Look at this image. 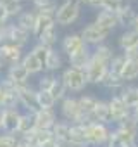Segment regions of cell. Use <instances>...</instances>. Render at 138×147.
I'll return each mask as SVG.
<instances>
[{
    "label": "cell",
    "instance_id": "cell-49",
    "mask_svg": "<svg viewBox=\"0 0 138 147\" xmlns=\"http://www.w3.org/2000/svg\"><path fill=\"white\" fill-rule=\"evenodd\" d=\"M131 30L138 33V16H136V19H135V23H133V26H131Z\"/></svg>",
    "mask_w": 138,
    "mask_h": 147
},
{
    "label": "cell",
    "instance_id": "cell-12",
    "mask_svg": "<svg viewBox=\"0 0 138 147\" xmlns=\"http://www.w3.org/2000/svg\"><path fill=\"white\" fill-rule=\"evenodd\" d=\"M29 76H31V75H29V71L23 66V62L7 67V73H5V80H9L14 87L29 83Z\"/></svg>",
    "mask_w": 138,
    "mask_h": 147
},
{
    "label": "cell",
    "instance_id": "cell-39",
    "mask_svg": "<svg viewBox=\"0 0 138 147\" xmlns=\"http://www.w3.org/2000/svg\"><path fill=\"white\" fill-rule=\"evenodd\" d=\"M124 66H126V55L123 54V52H117L116 55H114V59L111 61V66H109V71L111 73H114V75H123V69H124Z\"/></svg>",
    "mask_w": 138,
    "mask_h": 147
},
{
    "label": "cell",
    "instance_id": "cell-43",
    "mask_svg": "<svg viewBox=\"0 0 138 147\" xmlns=\"http://www.w3.org/2000/svg\"><path fill=\"white\" fill-rule=\"evenodd\" d=\"M9 19H11V16H9V12H7L5 5L0 4V24H9Z\"/></svg>",
    "mask_w": 138,
    "mask_h": 147
},
{
    "label": "cell",
    "instance_id": "cell-17",
    "mask_svg": "<svg viewBox=\"0 0 138 147\" xmlns=\"http://www.w3.org/2000/svg\"><path fill=\"white\" fill-rule=\"evenodd\" d=\"M21 109L19 107H12V109H4V133H17V125L21 119Z\"/></svg>",
    "mask_w": 138,
    "mask_h": 147
},
{
    "label": "cell",
    "instance_id": "cell-30",
    "mask_svg": "<svg viewBox=\"0 0 138 147\" xmlns=\"http://www.w3.org/2000/svg\"><path fill=\"white\" fill-rule=\"evenodd\" d=\"M59 69H62V52L57 49H52L48 54V59L45 62V71L47 73H57Z\"/></svg>",
    "mask_w": 138,
    "mask_h": 147
},
{
    "label": "cell",
    "instance_id": "cell-41",
    "mask_svg": "<svg viewBox=\"0 0 138 147\" xmlns=\"http://www.w3.org/2000/svg\"><path fill=\"white\" fill-rule=\"evenodd\" d=\"M55 78H57V76L54 75V73H45V75H42V76L38 78L36 88H38V90H43V92H50V88H52Z\"/></svg>",
    "mask_w": 138,
    "mask_h": 147
},
{
    "label": "cell",
    "instance_id": "cell-50",
    "mask_svg": "<svg viewBox=\"0 0 138 147\" xmlns=\"http://www.w3.org/2000/svg\"><path fill=\"white\" fill-rule=\"evenodd\" d=\"M17 147H31V145H29L28 142H24L23 138H19V145H17Z\"/></svg>",
    "mask_w": 138,
    "mask_h": 147
},
{
    "label": "cell",
    "instance_id": "cell-48",
    "mask_svg": "<svg viewBox=\"0 0 138 147\" xmlns=\"http://www.w3.org/2000/svg\"><path fill=\"white\" fill-rule=\"evenodd\" d=\"M4 130V109H0V131Z\"/></svg>",
    "mask_w": 138,
    "mask_h": 147
},
{
    "label": "cell",
    "instance_id": "cell-37",
    "mask_svg": "<svg viewBox=\"0 0 138 147\" xmlns=\"http://www.w3.org/2000/svg\"><path fill=\"white\" fill-rule=\"evenodd\" d=\"M121 76H123V80H124L126 83L138 80V62L126 61V66H124V69H123V75H121Z\"/></svg>",
    "mask_w": 138,
    "mask_h": 147
},
{
    "label": "cell",
    "instance_id": "cell-3",
    "mask_svg": "<svg viewBox=\"0 0 138 147\" xmlns=\"http://www.w3.org/2000/svg\"><path fill=\"white\" fill-rule=\"evenodd\" d=\"M112 128L105 123H86V142L92 147H102L109 144Z\"/></svg>",
    "mask_w": 138,
    "mask_h": 147
},
{
    "label": "cell",
    "instance_id": "cell-33",
    "mask_svg": "<svg viewBox=\"0 0 138 147\" xmlns=\"http://www.w3.org/2000/svg\"><path fill=\"white\" fill-rule=\"evenodd\" d=\"M119 23H121V26L123 28H126V30H131V26H133V23H135V19H136V16H138V12H135L133 11V7L128 4L119 14Z\"/></svg>",
    "mask_w": 138,
    "mask_h": 147
},
{
    "label": "cell",
    "instance_id": "cell-51",
    "mask_svg": "<svg viewBox=\"0 0 138 147\" xmlns=\"http://www.w3.org/2000/svg\"><path fill=\"white\" fill-rule=\"evenodd\" d=\"M12 2H23V0H0V4H12Z\"/></svg>",
    "mask_w": 138,
    "mask_h": 147
},
{
    "label": "cell",
    "instance_id": "cell-58",
    "mask_svg": "<svg viewBox=\"0 0 138 147\" xmlns=\"http://www.w3.org/2000/svg\"><path fill=\"white\" fill-rule=\"evenodd\" d=\"M0 73H2V71H0Z\"/></svg>",
    "mask_w": 138,
    "mask_h": 147
},
{
    "label": "cell",
    "instance_id": "cell-6",
    "mask_svg": "<svg viewBox=\"0 0 138 147\" xmlns=\"http://www.w3.org/2000/svg\"><path fill=\"white\" fill-rule=\"evenodd\" d=\"M107 102H109V107H111V119H112L114 126L123 123L124 119L131 118V107L124 102L121 94H114Z\"/></svg>",
    "mask_w": 138,
    "mask_h": 147
},
{
    "label": "cell",
    "instance_id": "cell-40",
    "mask_svg": "<svg viewBox=\"0 0 138 147\" xmlns=\"http://www.w3.org/2000/svg\"><path fill=\"white\" fill-rule=\"evenodd\" d=\"M38 104H40V109H54L57 102H55V99L52 97L50 92L38 90Z\"/></svg>",
    "mask_w": 138,
    "mask_h": 147
},
{
    "label": "cell",
    "instance_id": "cell-46",
    "mask_svg": "<svg viewBox=\"0 0 138 147\" xmlns=\"http://www.w3.org/2000/svg\"><path fill=\"white\" fill-rule=\"evenodd\" d=\"M4 97H5V87H4V82L0 80V106L4 102Z\"/></svg>",
    "mask_w": 138,
    "mask_h": 147
},
{
    "label": "cell",
    "instance_id": "cell-55",
    "mask_svg": "<svg viewBox=\"0 0 138 147\" xmlns=\"http://www.w3.org/2000/svg\"><path fill=\"white\" fill-rule=\"evenodd\" d=\"M131 147H138V144H135V145H131Z\"/></svg>",
    "mask_w": 138,
    "mask_h": 147
},
{
    "label": "cell",
    "instance_id": "cell-10",
    "mask_svg": "<svg viewBox=\"0 0 138 147\" xmlns=\"http://www.w3.org/2000/svg\"><path fill=\"white\" fill-rule=\"evenodd\" d=\"M0 52H2L4 64H5L7 67L23 62V57H24L23 47H19V45H16V43H11V42H5L4 45H0Z\"/></svg>",
    "mask_w": 138,
    "mask_h": 147
},
{
    "label": "cell",
    "instance_id": "cell-57",
    "mask_svg": "<svg viewBox=\"0 0 138 147\" xmlns=\"http://www.w3.org/2000/svg\"><path fill=\"white\" fill-rule=\"evenodd\" d=\"M86 147H92V145H86Z\"/></svg>",
    "mask_w": 138,
    "mask_h": 147
},
{
    "label": "cell",
    "instance_id": "cell-29",
    "mask_svg": "<svg viewBox=\"0 0 138 147\" xmlns=\"http://www.w3.org/2000/svg\"><path fill=\"white\" fill-rule=\"evenodd\" d=\"M114 55H116L114 49L111 45H107V43H102L98 47H93V52H92V57L93 59H98L102 62H107L109 66H111V61L114 59Z\"/></svg>",
    "mask_w": 138,
    "mask_h": 147
},
{
    "label": "cell",
    "instance_id": "cell-27",
    "mask_svg": "<svg viewBox=\"0 0 138 147\" xmlns=\"http://www.w3.org/2000/svg\"><path fill=\"white\" fill-rule=\"evenodd\" d=\"M52 135L57 142H69V137H71V123L69 121H64V119H59L55 123V126L52 128Z\"/></svg>",
    "mask_w": 138,
    "mask_h": 147
},
{
    "label": "cell",
    "instance_id": "cell-56",
    "mask_svg": "<svg viewBox=\"0 0 138 147\" xmlns=\"http://www.w3.org/2000/svg\"><path fill=\"white\" fill-rule=\"evenodd\" d=\"M102 147H109V145H102Z\"/></svg>",
    "mask_w": 138,
    "mask_h": 147
},
{
    "label": "cell",
    "instance_id": "cell-24",
    "mask_svg": "<svg viewBox=\"0 0 138 147\" xmlns=\"http://www.w3.org/2000/svg\"><path fill=\"white\" fill-rule=\"evenodd\" d=\"M36 130V121H35V114L31 113H23L21 114V119H19V125H17V137L23 138L26 135H29L31 131Z\"/></svg>",
    "mask_w": 138,
    "mask_h": 147
},
{
    "label": "cell",
    "instance_id": "cell-47",
    "mask_svg": "<svg viewBox=\"0 0 138 147\" xmlns=\"http://www.w3.org/2000/svg\"><path fill=\"white\" fill-rule=\"evenodd\" d=\"M131 118H133V119H135V121L138 123V106L131 109Z\"/></svg>",
    "mask_w": 138,
    "mask_h": 147
},
{
    "label": "cell",
    "instance_id": "cell-31",
    "mask_svg": "<svg viewBox=\"0 0 138 147\" xmlns=\"http://www.w3.org/2000/svg\"><path fill=\"white\" fill-rule=\"evenodd\" d=\"M23 66L29 71L31 76H33V75H40L42 71H45L43 64H42L31 52H26V54H24V57H23Z\"/></svg>",
    "mask_w": 138,
    "mask_h": 147
},
{
    "label": "cell",
    "instance_id": "cell-15",
    "mask_svg": "<svg viewBox=\"0 0 138 147\" xmlns=\"http://www.w3.org/2000/svg\"><path fill=\"white\" fill-rule=\"evenodd\" d=\"M95 23H97L98 26H102L104 30L111 31V33L121 26L119 16H117L116 12H111V11H98L97 16H95Z\"/></svg>",
    "mask_w": 138,
    "mask_h": 147
},
{
    "label": "cell",
    "instance_id": "cell-44",
    "mask_svg": "<svg viewBox=\"0 0 138 147\" xmlns=\"http://www.w3.org/2000/svg\"><path fill=\"white\" fill-rule=\"evenodd\" d=\"M126 55V61H133V62H138V49H133V50H128V52H123Z\"/></svg>",
    "mask_w": 138,
    "mask_h": 147
},
{
    "label": "cell",
    "instance_id": "cell-14",
    "mask_svg": "<svg viewBox=\"0 0 138 147\" xmlns=\"http://www.w3.org/2000/svg\"><path fill=\"white\" fill-rule=\"evenodd\" d=\"M92 52H93V49L88 47V45H85L81 50H78V52L73 54L71 57H67L69 66L74 67V69H81V71H85L86 66H88L90 61H92Z\"/></svg>",
    "mask_w": 138,
    "mask_h": 147
},
{
    "label": "cell",
    "instance_id": "cell-53",
    "mask_svg": "<svg viewBox=\"0 0 138 147\" xmlns=\"http://www.w3.org/2000/svg\"><path fill=\"white\" fill-rule=\"evenodd\" d=\"M4 66H5V64H4V57H2V52H0V71H2Z\"/></svg>",
    "mask_w": 138,
    "mask_h": 147
},
{
    "label": "cell",
    "instance_id": "cell-25",
    "mask_svg": "<svg viewBox=\"0 0 138 147\" xmlns=\"http://www.w3.org/2000/svg\"><path fill=\"white\" fill-rule=\"evenodd\" d=\"M69 142H73L80 147H86V123H74L71 125V137H69Z\"/></svg>",
    "mask_w": 138,
    "mask_h": 147
},
{
    "label": "cell",
    "instance_id": "cell-54",
    "mask_svg": "<svg viewBox=\"0 0 138 147\" xmlns=\"http://www.w3.org/2000/svg\"><path fill=\"white\" fill-rule=\"evenodd\" d=\"M28 2H31V4H35V2H38V0H28Z\"/></svg>",
    "mask_w": 138,
    "mask_h": 147
},
{
    "label": "cell",
    "instance_id": "cell-13",
    "mask_svg": "<svg viewBox=\"0 0 138 147\" xmlns=\"http://www.w3.org/2000/svg\"><path fill=\"white\" fill-rule=\"evenodd\" d=\"M85 123H105V125H112L111 119V107L107 100H98V106L95 107V111L85 119Z\"/></svg>",
    "mask_w": 138,
    "mask_h": 147
},
{
    "label": "cell",
    "instance_id": "cell-4",
    "mask_svg": "<svg viewBox=\"0 0 138 147\" xmlns=\"http://www.w3.org/2000/svg\"><path fill=\"white\" fill-rule=\"evenodd\" d=\"M67 92H73V94H78V92H83L88 85V80H86V75H85V71L81 69H74V67H66L62 71V75H60Z\"/></svg>",
    "mask_w": 138,
    "mask_h": 147
},
{
    "label": "cell",
    "instance_id": "cell-1",
    "mask_svg": "<svg viewBox=\"0 0 138 147\" xmlns=\"http://www.w3.org/2000/svg\"><path fill=\"white\" fill-rule=\"evenodd\" d=\"M81 16V4L78 0H62L55 12L57 26H71Z\"/></svg>",
    "mask_w": 138,
    "mask_h": 147
},
{
    "label": "cell",
    "instance_id": "cell-59",
    "mask_svg": "<svg viewBox=\"0 0 138 147\" xmlns=\"http://www.w3.org/2000/svg\"><path fill=\"white\" fill-rule=\"evenodd\" d=\"M128 2H129V0H128Z\"/></svg>",
    "mask_w": 138,
    "mask_h": 147
},
{
    "label": "cell",
    "instance_id": "cell-7",
    "mask_svg": "<svg viewBox=\"0 0 138 147\" xmlns=\"http://www.w3.org/2000/svg\"><path fill=\"white\" fill-rule=\"evenodd\" d=\"M60 116H62L64 121H69L71 125H74V123H83V116H81V109H80L78 97L67 95V97L60 102Z\"/></svg>",
    "mask_w": 138,
    "mask_h": 147
},
{
    "label": "cell",
    "instance_id": "cell-35",
    "mask_svg": "<svg viewBox=\"0 0 138 147\" xmlns=\"http://www.w3.org/2000/svg\"><path fill=\"white\" fill-rule=\"evenodd\" d=\"M50 94H52V97L55 99V102H62V100L69 95V92H67V88H66V85H64V82H62L60 76L55 78V82H54V85H52V88H50Z\"/></svg>",
    "mask_w": 138,
    "mask_h": 147
},
{
    "label": "cell",
    "instance_id": "cell-8",
    "mask_svg": "<svg viewBox=\"0 0 138 147\" xmlns=\"http://www.w3.org/2000/svg\"><path fill=\"white\" fill-rule=\"evenodd\" d=\"M112 130H114V133L124 142L126 147H131V145L136 144V138H138V123H136L133 118L124 119L123 123L116 125Z\"/></svg>",
    "mask_w": 138,
    "mask_h": 147
},
{
    "label": "cell",
    "instance_id": "cell-22",
    "mask_svg": "<svg viewBox=\"0 0 138 147\" xmlns=\"http://www.w3.org/2000/svg\"><path fill=\"white\" fill-rule=\"evenodd\" d=\"M98 97H95V95H92V94H83V95H80L78 97V102H80V109H81V116H83V123H85V119L95 111V107L98 106Z\"/></svg>",
    "mask_w": 138,
    "mask_h": 147
},
{
    "label": "cell",
    "instance_id": "cell-9",
    "mask_svg": "<svg viewBox=\"0 0 138 147\" xmlns=\"http://www.w3.org/2000/svg\"><path fill=\"white\" fill-rule=\"evenodd\" d=\"M107 73H109V64L107 62H102L98 59H93V57H92L90 64L85 69L88 85H102L104 78L107 76Z\"/></svg>",
    "mask_w": 138,
    "mask_h": 147
},
{
    "label": "cell",
    "instance_id": "cell-20",
    "mask_svg": "<svg viewBox=\"0 0 138 147\" xmlns=\"http://www.w3.org/2000/svg\"><path fill=\"white\" fill-rule=\"evenodd\" d=\"M54 24H57L55 23V14H38L36 12V24H35V30H33V38L38 40Z\"/></svg>",
    "mask_w": 138,
    "mask_h": 147
},
{
    "label": "cell",
    "instance_id": "cell-19",
    "mask_svg": "<svg viewBox=\"0 0 138 147\" xmlns=\"http://www.w3.org/2000/svg\"><path fill=\"white\" fill-rule=\"evenodd\" d=\"M29 36H33V35L28 33L26 30L19 28L16 23L9 24V28H7V42L16 43V45H19V47H24V45L29 42Z\"/></svg>",
    "mask_w": 138,
    "mask_h": 147
},
{
    "label": "cell",
    "instance_id": "cell-45",
    "mask_svg": "<svg viewBox=\"0 0 138 147\" xmlns=\"http://www.w3.org/2000/svg\"><path fill=\"white\" fill-rule=\"evenodd\" d=\"M42 147H60V144L55 140V138H52V140H48V142H45Z\"/></svg>",
    "mask_w": 138,
    "mask_h": 147
},
{
    "label": "cell",
    "instance_id": "cell-52",
    "mask_svg": "<svg viewBox=\"0 0 138 147\" xmlns=\"http://www.w3.org/2000/svg\"><path fill=\"white\" fill-rule=\"evenodd\" d=\"M78 2H80L81 5H86V7H90V4H92V0H78Z\"/></svg>",
    "mask_w": 138,
    "mask_h": 147
},
{
    "label": "cell",
    "instance_id": "cell-16",
    "mask_svg": "<svg viewBox=\"0 0 138 147\" xmlns=\"http://www.w3.org/2000/svg\"><path fill=\"white\" fill-rule=\"evenodd\" d=\"M35 121L38 130H52L59 119H57L55 109H40L35 114Z\"/></svg>",
    "mask_w": 138,
    "mask_h": 147
},
{
    "label": "cell",
    "instance_id": "cell-42",
    "mask_svg": "<svg viewBox=\"0 0 138 147\" xmlns=\"http://www.w3.org/2000/svg\"><path fill=\"white\" fill-rule=\"evenodd\" d=\"M19 145V137L12 133H0V147H17Z\"/></svg>",
    "mask_w": 138,
    "mask_h": 147
},
{
    "label": "cell",
    "instance_id": "cell-32",
    "mask_svg": "<svg viewBox=\"0 0 138 147\" xmlns=\"http://www.w3.org/2000/svg\"><path fill=\"white\" fill-rule=\"evenodd\" d=\"M59 7L57 0H38L33 4V11L38 14H55Z\"/></svg>",
    "mask_w": 138,
    "mask_h": 147
},
{
    "label": "cell",
    "instance_id": "cell-2",
    "mask_svg": "<svg viewBox=\"0 0 138 147\" xmlns=\"http://www.w3.org/2000/svg\"><path fill=\"white\" fill-rule=\"evenodd\" d=\"M16 90H17V97H19V106L24 109V113L36 114L40 111L38 88L33 87L31 83H26V85H17Z\"/></svg>",
    "mask_w": 138,
    "mask_h": 147
},
{
    "label": "cell",
    "instance_id": "cell-34",
    "mask_svg": "<svg viewBox=\"0 0 138 147\" xmlns=\"http://www.w3.org/2000/svg\"><path fill=\"white\" fill-rule=\"evenodd\" d=\"M121 97L131 109L136 107L138 106V85H126L121 92Z\"/></svg>",
    "mask_w": 138,
    "mask_h": 147
},
{
    "label": "cell",
    "instance_id": "cell-28",
    "mask_svg": "<svg viewBox=\"0 0 138 147\" xmlns=\"http://www.w3.org/2000/svg\"><path fill=\"white\" fill-rule=\"evenodd\" d=\"M16 24L33 35L35 24H36V12H35V11H24V12H21V14L16 18Z\"/></svg>",
    "mask_w": 138,
    "mask_h": 147
},
{
    "label": "cell",
    "instance_id": "cell-18",
    "mask_svg": "<svg viewBox=\"0 0 138 147\" xmlns=\"http://www.w3.org/2000/svg\"><path fill=\"white\" fill-rule=\"evenodd\" d=\"M128 4H129L128 0H92L90 7L95 9L97 12L98 11H111V12L119 14Z\"/></svg>",
    "mask_w": 138,
    "mask_h": 147
},
{
    "label": "cell",
    "instance_id": "cell-26",
    "mask_svg": "<svg viewBox=\"0 0 138 147\" xmlns=\"http://www.w3.org/2000/svg\"><path fill=\"white\" fill-rule=\"evenodd\" d=\"M102 87L104 88H107V90H111V92H116V94H121L123 92V88L126 87V82L123 80V76H119V75H114V73H107V76L104 78V82H102Z\"/></svg>",
    "mask_w": 138,
    "mask_h": 147
},
{
    "label": "cell",
    "instance_id": "cell-36",
    "mask_svg": "<svg viewBox=\"0 0 138 147\" xmlns=\"http://www.w3.org/2000/svg\"><path fill=\"white\" fill-rule=\"evenodd\" d=\"M57 40H59V30H57V24H54L52 28H48L36 42H40V43H43V45H47V47H50V49H54V45L57 43Z\"/></svg>",
    "mask_w": 138,
    "mask_h": 147
},
{
    "label": "cell",
    "instance_id": "cell-38",
    "mask_svg": "<svg viewBox=\"0 0 138 147\" xmlns=\"http://www.w3.org/2000/svg\"><path fill=\"white\" fill-rule=\"evenodd\" d=\"M50 47H47V45H43V43H40V42H36L35 45H33V49L29 50L42 64H43V67H45V62H47V59H48V54H50Z\"/></svg>",
    "mask_w": 138,
    "mask_h": 147
},
{
    "label": "cell",
    "instance_id": "cell-21",
    "mask_svg": "<svg viewBox=\"0 0 138 147\" xmlns=\"http://www.w3.org/2000/svg\"><path fill=\"white\" fill-rule=\"evenodd\" d=\"M117 47L121 49V52L138 49V33L133 30H124L117 38Z\"/></svg>",
    "mask_w": 138,
    "mask_h": 147
},
{
    "label": "cell",
    "instance_id": "cell-23",
    "mask_svg": "<svg viewBox=\"0 0 138 147\" xmlns=\"http://www.w3.org/2000/svg\"><path fill=\"white\" fill-rule=\"evenodd\" d=\"M54 138V135H52V130H35V131H31L29 135H26V137H23V140L24 142H28L31 147H42L45 142H48V140H52Z\"/></svg>",
    "mask_w": 138,
    "mask_h": 147
},
{
    "label": "cell",
    "instance_id": "cell-11",
    "mask_svg": "<svg viewBox=\"0 0 138 147\" xmlns=\"http://www.w3.org/2000/svg\"><path fill=\"white\" fill-rule=\"evenodd\" d=\"M85 40L80 33H67L64 35V38L60 40V52L66 54L67 57H71L73 54H76L78 50H81L85 47Z\"/></svg>",
    "mask_w": 138,
    "mask_h": 147
},
{
    "label": "cell",
    "instance_id": "cell-5",
    "mask_svg": "<svg viewBox=\"0 0 138 147\" xmlns=\"http://www.w3.org/2000/svg\"><path fill=\"white\" fill-rule=\"evenodd\" d=\"M80 35L83 36L85 43H86L88 47H92V49H93V47H98V45L105 43V42H107V38L111 36V31L104 30L102 26H98V24L93 21V23L85 24V26L81 28Z\"/></svg>",
    "mask_w": 138,
    "mask_h": 147
}]
</instances>
